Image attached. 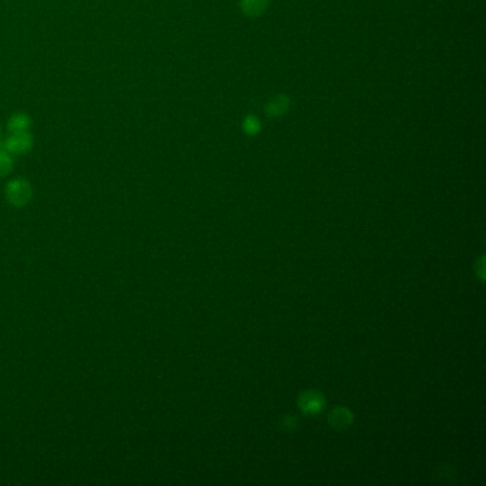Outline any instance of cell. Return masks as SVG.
Wrapping results in <instances>:
<instances>
[{
    "label": "cell",
    "instance_id": "277c9868",
    "mask_svg": "<svg viewBox=\"0 0 486 486\" xmlns=\"http://www.w3.org/2000/svg\"><path fill=\"white\" fill-rule=\"evenodd\" d=\"M32 119L30 115L26 113H16L8 120V130L10 133H19V131H29L32 127Z\"/></svg>",
    "mask_w": 486,
    "mask_h": 486
},
{
    "label": "cell",
    "instance_id": "9c48e42d",
    "mask_svg": "<svg viewBox=\"0 0 486 486\" xmlns=\"http://www.w3.org/2000/svg\"><path fill=\"white\" fill-rule=\"evenodd\" d=\"M0 137H2V129H0Z\"/></svg>",
    "mask_w": 486,
    "mask_h": 486
},
{
    "label": "cell",
    "instance_id": "3957f363",
    "mask_svg": "<svg viewBox=\"0 0 486 486\" xmlns=\"http://www.w3.org/2000/svg\"><path fill=\"white\" fill-rule=\"evenodd\" d=\"M299 405H301V409H303L304 412L315 413L322 409L324 400L317 392H307V393H303V397H301Z\"/></svg>",
    "mask_w": 486,
    "mask_h": 486
},
{
    "label": "cell",
    "instance_id": "8992f818",
    "mask_svg": "<svg viewBox=\"0 0 486 486\" xmlns=\"http://www.w3.org/2000/svg\"><path fill=\"white\" fill-rule=\"evenodd\" d=\"M290 100L286 96H277L271 102H268L265 111L271 118H281V115L288 110Z\"/></svg>",
    "mask_w": 486,
    "mask_h": 486
},
{
    "label": "cell",
    "instance_id": "ba28073f",
    "mask_svg": "<svg viewBox=\"0 0 486 486\" xmlns=\"http://www.w3.org/2000/svg\"><path fill=\"white\" fill-rule=\"evenodd\" d=\"M243 129L247 134L254 135L261 130V123L257 118H254V115H248V118H245V120L243 123Z\"/></svg>",
    "mask_w": 486,
    "mask_h": 486
},
{
    "label": "cell",
    "instance_id": "52a82bcc",
    "mask_svg": "<svg viewBox=\"0 0 486 486\" xmlns=\"http://www.w3.org/2000/svg\"><path fill=\"white\" fill-rule=\"evenodd\" d=\"M13 170V158L12 154L0 144V177H6Z\"/></svg>",
    "mask_w": 486,
    "mask_h": 486
},
{
    "label": "cell",
    "instance_id": "7a4b0ae2",
    "mask_svg": "<svg viewBox=\"0 0 486 486\" xmlns=\"http://www.w3.org/2000/svg\"><path fill=\"white\" fill-rule=\"evenodd\" d=\"M33 135L29 131H19L10 133L2 146L10 154H28L33 149Z\"/></svg>",
    "mask_w": 486,
    "mask_h": 486
},
{
    "label": "cell",
    "instance_id": "6da1fadb",
    "mask_svg": "<svg viewBox=\"0 0 486 486\" xmlns=\"http://www.w3.org/2000/svg\"><path fill=\"white\" fill-rule=\"evenodd\" d=\"M33 189L26 178H13L6 186V200L13 207H25L32 201Z\"/></svg>",
    "mask_w": 486,
    "mask_h": 486
},
{
    "label": "cell",
    "instance_id": "5b68a950",
    "mask_svg": "<svg viewBox=\"0 0 486 486\" xmlns=\"http://www.w3.org/2000/svg\"><path fill=\"white\" fill-rule=\"evenodd\" d=\"M270 0H241V9L250 17H259L265 13Z\"/></svg>",
    "mask_w": 486,
    "mask_h": 486
}]
</instances>
